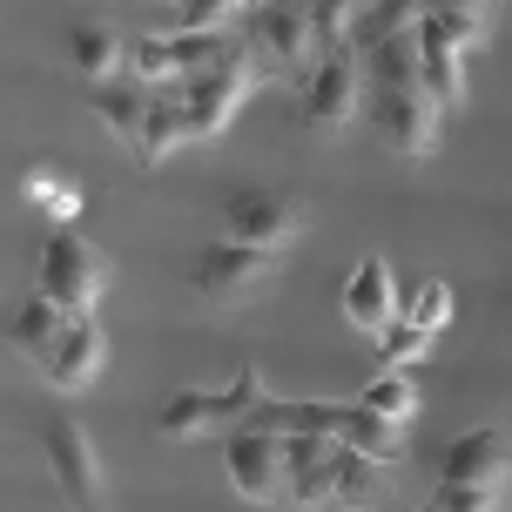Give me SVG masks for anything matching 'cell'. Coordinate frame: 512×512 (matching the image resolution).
<instances>
[{"mask_svg":"<svg viewBox=\"0 0 512 512\" xmlns=\"http://www.w3.org/2000/svg\"><path fill=\"white\" fill-rule=\"evenodd\" d=\"M243 34H250V54H256V68H263V81L270 75L304 81L324 61V41L310 27L304 0H256L250 14H243Z\"/></svg>","mask_w":512,"mask_h":512,"instance_id":"6da1fadb","label":"cell"},{"mask_svg":"<svg viewBox=\"0 0 512 512\" xmlns=\"http://www.w3.org/2000/svg\"><path fill=\"white\" fill-rule=\"evenodd\" d=\"M108 277H115V263H108L75 223H54L48 243H41V277L34 283H41L48 297H61L68 310H95L102 290H108Z\"/></svg>","mask_w":512,"mask_h":512,"instance_id":"7a4b0ae2","label":"cell"},{"mask_svg":"<svg viewBox=\"0 0 512 512\" xmlns=\"http://www.w3.org/2000/svg\"><path fill=\"white\" fill-rule=\"evenodd\" d=\"M263 398V378H256V364H236L230 391H169V405L155 411V432L162 438H203V432H230L243 425Z\"/></svg>","mask_w":512,"mask_h":512,"instance_id":"3957f363","label":"cell"},{"mask_svg":"<svg viewBox=\"0 0 512 512\" xmlns=\"http://www.w3.org/2000/svg\"><path fill=\"white\" fill-rule=\"evenodd\" d=\"M223 465H230V486L250 499V506H277L290 492V459H283V432L270 425H230L223 432Z\"/></svg>","mask_w":512,"mask_h":512,"instance_id":"277c9868","label":"cell"},{"mask_svg":"<svg viewBox=\"0 0 512 512\" xmlns=\"http://www.w3.org/2000/svg\"><path fill=\"white\" fill-rule=\"evenodd\" d=\"M277 283V250H256V243H236V236H216L196 256V290L203 304H250L256 290Z\"/></svg>","mask_w":512,"mask_h":512,"instance_id":"5b68a950","label":"cell"},{"mask_svg":"<svg viewBox=\"0 0 512 512\" xmlns=\"http://www.w3.org/2000/svg\"><path fill=\"white\" fill-rule=\"evenodd\" d=\"M263 81V68H256V54L243 48L236 61H223V68H203V75H182V102H189V135L196 142H209V135H223V128L236 122V108L250 102V88Z\"/></svg>","mask_w":512,"mask_h":512,"instance_id":"8992f818","label":"cell"},{"mask_svg":"<svg viewBox=\"0 0 512 512\" xmlns=\"http://www.w3.org/2000/svg\"><path fill=\"white\" fill-rule=\"evenodd\" d=\"M297 230H304V203H297L290 189L250 182V189H236L230 203H223V236H236V243H256V250L283 256L297 243Z\"/></svg>","mask_w":512,"mask_h":512,"instance_id":"52a82bcc","label":"cell"},{"mask_svg":"<svg viewBox=\"0 0 512 512\" xmlns=\"http://www.w3.org/2000/svg\"><path fill=\"white\" fill-rule=\"evenodd\" d=\"M358 95H364V54L358 48H331L304 75V122H310V135H344L351 115H358Z\"/></svg>","mask_w":512,"mask_h":512,"instance_id":"ba28073f","label":"cell"},{"mask_svg":"<svg viewBox=\"0 0 512 512\" xmlns=\"http://www.w3.org/2000/svg\"><path fill=\"white\" fill-rule=\"evenodd\" d=\"M371 115H378L384 155H405V162H418V155L438 149V115H445V108H438L425 88H378Z\"/></svg>","mask_w":512,"mask_h":512,"instance_id":"9c48e42d","label":"cell"},{"mask_svg":"<svg viewBox=\"0 0 512 512\" xmlns=\"http://www.w3.org/2000/svg\"><path fill=\"white\" fill-rule=\"evenodd\" d=\"M398 317H405V310H398V290H391V263H384V256H364L358 270H351V283H344V324L378 344Z\"/></svg>","mask_w":512,"mask_h":512,"instance_id":"30bf717a","label":"cell"},{"mask_svg":"<svg viewBox=\"0 0 512 512\" xmlns=\"http://www.w3.org/2000/svg\"><path fill=\"white\" fill-rule=\"evenodd\" d=\"M41 445H48V465H54V479H61V492H68L75 506H95V499H102V459H95L88 432H81L75 418H54Z\"/></svg>","mask_w":512,"mask_h":512,"instance_id":"8fae6325","label":"cell"},{"mask_svg":"<svg viewBox=\"0 0 512 512\" xmlns=\"http://www.w3.org/2000/svg\"><path fill=\"white\" fill-rule=\"evenodd\" d=\"M88 108L102 115V128L115 135V142H142V122H149V108H155V88L135 68L128 75H108V81H88Z\"/></svg>","mask_w":512,"mask_h":512,"instance_id":"7c38bea8","label":"cell"},{"mask_svg":"<svg viewBox=\"0 0 512 512\" xmlns=\"http://www.w3.org/2000/svg\"><path fill=\"white\" fill-rule=\"evenodd\" d=\"M512 472V438L479 425V432H459L438 459V479H479V486H506Z\"/></svg>","mask_w":512,"mask_h":512,"instance_id":"4fadbf2b","label":"cell"},{"mask_svg":"<svg viewBox=\"0 0 512 512\" xmlns=\"http://www.w3.org/2000/svg\"><path fill=\"white\" fill-rule=\"evenodd\" d=\"M102 358H108V337H102V324H95V310H81L75 331L54 344V358L41 364V371H48L54 391H88L95 371H102Z\"/></svg>","mask_w":512,"mask_h":512,"instance_id":"5bb4252c","label":"cell"},{"mask_svg":"<svg viewBox=\"0 0 512 512\" xmlns=\"http://www.w3.org/2000/svg\"><path fill=\"white\" fill-rule=\"evenodd\" d=\"M75 317H81V310H68L61 297H48V290H34V297L14 310V351H21V358H34V364H48L54 344L75 331Z\"/></svg>","mask_w":512,"mask_h":512,"instance_id":"9a60e30c","label":"cell"},{"mask_svg":"<svg viewBox=\"0 0 512 512\" xmlns=\"http://www.w3.org/2000/svg\"><path fill=\"white\" fill-rule=\"evenodd\" d=\"M182 142H196V135H189V102H182V81H169V88H155V108H149V122H142L135 162H142V169H162Z\"/></svg>","mask_w":512,"mask_h":512,"instance_id":"2e32d148","label":"cell"},{"mask_svg":"<svg viewBox=\"0 0 512 512\" xmlns=\"http://www.w3.org/2000/svg\"><path fill=\"white\" fill-rule=\"evenodd\" d=\"M358 54H364V75L378 88H425V41H418V27L384 34V41H371Z\"/></svg>","mask_w":512,"mask_h":512,"instance_id":"e0dca14e","label":"cell"},{"mask_svg":"<svg viewBox=\"0 0 512 512\" xmlns=\"http://www.w3.org/2000/svg\"><path fill=\"white\" fill-rule=\"evenodd\" d=\"M68 54H75L81 81H108V75H128L135 41H122L108 21H75V27H68Z\"/></svg>","mask_w":512,"mask_h":512,"instance_id":"ac0fdd59","label":"cell"},{"mask_svg":"<svg viewBox=\"0 0 512 512\" xmlns=\"http://www.w3.org/2000/svg\"><path fill=\"white\" fill-rule=\"evenodd\" d=\"M418 41H425V95L438 108H459L465 102V48H452L432 21H418Z\"/></svg>","mask_w":512,"mask_h":512,"instance_id":"d6986e66","label":"cell"},{"mask_svg":"<svg viewBox=\"0 0 512 512\" xmlns=\"http://www.w3.org/2000/svg\"><path fill=\"white\" fill-rule=\"evenodd\" d=\"M378 499H391V465L358 445H337V506H378Z\"/></svg>","mask_w":512,"mask_h":512,"instance_id":"ffe728a7","label":"cell"},{"mask_svg":"<svg viewBox=\"0 0 512 512\" xmlns=\"http://www.w3.org/2000/svg\"><path fill=\"white\" fill-rule=\"evenodd\" d=\"M358 398H364L371 411H384V418H405V425H411V411H418V384H411V378H398V371L384 364V371H378L371 384H364Z\"/></svg>","mask_w":512,"mask_h":512,"instance_id":"44dd1931","label":"cell"},{"mask_svg":"<svg viewBox=\"0 0 512 512\" xmlns=\"http://www.w3.org/2000/svg\"><path fill=\"white\" fill-rule=\"evenodd\" d=\"M304 7H310V27H317L324 54L351 48V34H358V0H304Z\"/></svg>","mask_w":512,"mask_h":512,"instance_id":"7402d4cb","label":"cell"},{"mask_svg":"<svg viewBox=\"0 0 512 512\" xmlns=\"http://www.w3.org/2000/svg\"><path fill=\"white\" fill-rule=\"evenodd\" d=\"M128 68L149 81V88H169V81H182V61H176V48H169V34H149V41H135Z\"/></svg>","mask_w":512,"mask_h":512,"instance_id":"603a6c76","label":"cell"},{"mask_svg":"<svg viewBox=\"0 0 512 512\" xmlns=\"http://www.w3.org/2000/svg\"><path fill=\"white\" fill-rule=\"evenodd\" d=\"M432 337H438V331H425V324H411V317H398V324H391V331L378 337V358L391 364V371H398V364H418L425 351H432Z\"/></svg>","mask_w":512,"mask_h":512,"instance_id":"cb8c5ba5","label":"cell"},{"mask_svg":"<svg viewBox=\"0 0 512 512\" xmlns=\"http://www.w3.org/2000/svg\"><path fill=\"white\" fill-rule=\"evenodd\" d=\"M411 324H425V331H445L452 324V283L445 277H425L418 290H411V310H405Z\"/></svg>","mask_w":512,"mask_h":512,"instance_id":"d4e9b609","label":"cell"},{"mask_svg":"<svg viewBox=\"0 0 512 512\" xmlns=\"http://www.w3.org/2000/svg\"><path fill=\"white\" fill-rule=\"evenodd\" d=\"M250 0H176V27H243Z\"/></svg>","mask_w":512,"mask_h":512,"instance_id":"484cf974","label":"cell"},{"mask_svg":"<svg viewBox=\"0 0 512 512\" xmlns=\"http://www.w3.org/2000/svg\"><path fill=\"white\" fill-rule=\"evenodd\" d=\"M499 492H506V486H479V479H438V506H452V512H486V506H499Z\"/></svg>","mask_w":512,"mask_h":512,"instance_id":"4316f807","label":"cell"},{"mask_svg":"<svg viewBox=\"0 0 512 512\" xmlns=\"http://www.w3.org/2000/svg\"><path fill=\"white\" fill-rule=\"evenodd\" d=\"M499 7H506V0H425V14H499Z\"/></svg>","mask_w":512,"mask_h":512,"instance_id":"83f0119b","label":"cell"},{"mask_svg":"<svg viewBox=\"0 0 512 512\" xmlns=\"http://www.w3.org/2000/svg\"><path fill=\"white\" fill-rule=\"evenodd\" d=\"M250 7H256V0H250Z\"/></svg>","mask_w":512,"mask_h":512,"instance_id":"f1b7e54d","label":"cell"}]
</instances>
